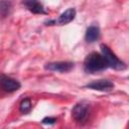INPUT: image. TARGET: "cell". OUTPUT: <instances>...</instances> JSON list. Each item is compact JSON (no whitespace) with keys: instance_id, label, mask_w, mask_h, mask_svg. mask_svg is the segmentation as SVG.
Here are the masks:
<instances>
[{"instance_id":"cell-10","label":"cell","mask_w":129,"mask_h":129,"mask_svg":"<svg viewBox=\"0 0 129 129\" xmlns=\"http://www.w3.org/2000/svg\"><path fill=\"white\" fill-rule=\"evenodd\" d=\"M32 108V105H31V101L29 98H25L21 101L20 105H19V111L22 113V114H27L30 112Z\"/></svg>"},{"instance_id":"cell-5","label":"cell","mask_w":129,"mask_h":129,"mask_svg":"<svg viewBox=\"0 0 129 129\" xmlns=\"http://www.w3.org/2000/svg\"><path fill=\"white\" fill-rule=\"evenodd\" d=\"M87 88L92 89V90L102 91V92H108V91L113 90L114 84L109 80H99V81H95V82L88 84Z\"/></svg>"},{"instance_id":"cell-2","label":"cell","mask_w":129,"mask_h":129,"mask_svg":"<svg viewBox=\"0 0 129 129\" xmlns=\"http://www.w3.org/2000/svg\"><path fill=\"white\" fill-rule=\"evenodd\" d=\"M101 50H102V55L107 63V67L113 68L115 70H124L126 68L125 63L122 60H120L106 44H101Z\"/></svg>"},{"instance_id":"cell-12","label":"cell","mask_w":129,"mask_h":129,"mask_svg":"<svg viewBox=\"0 0 129 129\" xmlns=\"http://www.w3.org/2000/svg\"><path fill=\"white\" fill-rule=\"evenodd\" d=\"M56 122V119L55 118H52V117H46L42 120V123L43 124H54Z\"/></svg>"},{"instance_id":"cell-6","label":"cell","mask_w":129,"mask_h":129,"mask_svg":"<svg viewBox=\"0 0 129 129\" xmlns=\"http://www.w3.org/2000/svg\"><path fill=\"white\" fill-rule=\"evenodd\" d=\"M0 85H1V88L8 93H13L19 90L20 88V83L18 81L11 78H7V77H2Z\"/></svg>"},{"instance_id":"cell-4","label":"cell","mask_w":129,"mask_h":129,"mask_svg":"<svg viewBox=\"0 0 129 129\" xmlns=\"http://www.w3.org/2000/svg\"><path fill=\"white\" fill-rule=\"evenodd\" d=\"M45 69L52 72H59V73H67L74 69V63L71 61H55L49 62L45 64Z\"/></svg>"},{"instance_id":"cell-11","label":"cell","mask_w":129,"mask_h":129,"mask_svg":"<svg viewBox=\"0 0 129 129\" xmlns=\"http://www.w3.org/2000/svg\"><path fill=\"white\" fill-rule=\"evenodd\" d=\"M11 9V3L9 1L6 0H2L0 1V15L2 17H6Z\"/></svg>"},{"instance_id":"cell-7","label":"cell","mask_w":129,"mask_h":129,"mask_svg":"<svg viewBox=\"0 0 129 129\" xmlns=\"http://www.w3.org/2000/svg\"><path fill=\"white\" fill-rule=\"evenodd\" d=\"M23 5L32 13L34 14H45V10L42 4L38 0H23Z\"/></svg>"},{"instance_id":"cell-1","label":"cell","mask_w":129,"mask_h":129,"mask_svg":"<svg viewBox=\"0 0 129 129\" xmlns=\"http://www.w3.org/2000/svg\"><path fill=\"white\" fill-rule=\"evenodd\" d=\"M85 71L88 73H96L103 71L107 68V63L102 54L98 52H92L87 55L84 61Z\"/></svg>"},{"instance_id":"cell-8","label":"cell","mask_w":129,"mask_h":129,"mask_svg":"<svg viewBox=\"0 0 129 129\" xmlns=\"http://www.w3.org/2000/svg\"><path fill=\"white\" fill-rule=\"evenodd\" d=\"M75 16H76V10L74 8H69L68 10H66L64 12H62L59 15V17L56 21H53V22H55L59 25H64V24L70 23L72 20H74Z\"/></svg>"},{"instance_id":"cell-3","label":"cell","mask_w":129,"mask_h":129,"mask_svg":"<svg viewBox=\"0 0 129 129\" xmlns=\"http://www.w3.org/2000/svg\"><path fill=\"white\" fill-rule=\"evenodd\" d=\"M89 115V108L86 104L79 103L72 110V116L78 123H83L87 120Z\"/></svg>"},{"instance_id":"cell-9","label":"cell","mask_w":129,"mask_h":129,"mask_svg":"<svg viewBox=\"0 0 129 129\" xmlns=\"http://www.w3.org/2000/svg\"><path fill=\"white\" fill-rule=\"evenodd\" d=\"M100 37V29L97 26H90L86 31V40L88 42H95Z\"/></svg>"}]
</instances>
